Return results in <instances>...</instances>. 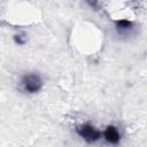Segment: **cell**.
I'll return each mask as SVG.
<instances>
[{"label":"cell","mask_w":147,"mask_h":147,"mask_svg":"<svg viewBox=\"0 0 147 147\" xmlns=\"http://www.w3.org/2000/svg\"><path fill=\"white\" fill-rule=\"evenodd\" d=\"M76 132L87 144L96 142L98 140H100L102 138V132L99 131L94 125H92L90 123H84V124L78 125L76 127Z\"/></svg>","instance_id":"obj_2"},{"label":"cell","mask_w":147,"mask_h":147,"mask_svg":"<svg viewBox=\"0 0 147 147\" xmlns=\"http://www.w3.org/2000/svg\"><path fill=\"white\" fill-rule=\"evenodd\" d=\"M102 138L111 145H117L121 140V133L115 125H107L102 132Z\"/></svg>","instance_id":"obj_3"},{"label":"cell","mask_w":147,"mask_h":147,"mask_svg":"<svg viewBox=\"0 0 147 147\" xmlns=\"http://www.w3.org/2000/svg\"><path fill=\"white\" fill-rule=\"evenodd\" d=\"M14 40H15V42H16L17 45H24V44L26 42V38H25V36L22 34V33H17V34H15V36H14Z\"/></svg>","instance_id":"obj_5"},{"label":"cell","mask_w":147,"mask_h":147,"mask_svg":"<svg viewBox=\"0 0 147 147\" xmlns=\"http://www.w3.org/2000/svg\"><path fill=\"white\" fill-rule=\"evenodd\" d=\"M42 87V79L37 72L25 74L21 78V88L23 92L29 94L38 93Z\"/></svg>","instance_id":"obj_1"},{"label":"cell","mask_w":147,"mask_h":147,"mask_svg":"<svg viewBox=\"0 0 147 147\" xmlns=\"http://www.w3.org/2000/svg\"><path fill=\"white\" fill-rule=\"evenodd\" d=\"M115 28L119 34H126L130 33L133 29V22L126 18H121L115 21Z\"/></svg>","instance_id":"obj_4"}]
</instances>
